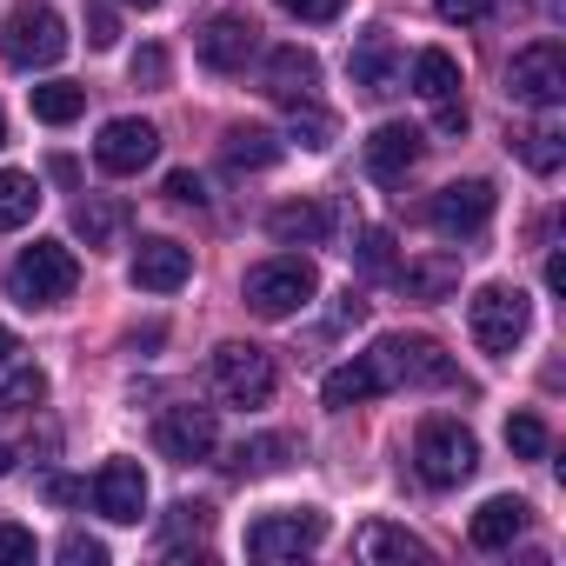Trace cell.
Masks as SVG:
<instances>
[{"label":"cell","instance_id":"1","mask_svg":"<svg viewBox=\"0 0 566 566\" xmlns=\"http://www.w3.org/2000/svg\"><path fill=\"white\" fill-rule=\"evenodd\" d=\"M314 294H321V273L307 253H273V260L247 266V280H240V301L260 321H294Z\"/></svg>","mask_w":566,"mask_h":566},{"label":"cell","instance_id":"2","mask_svg":"<svg viewBox=\"0 0 566 566\" xmlns=\"http://www.w3.org/2000/svg\"><path fill=\"white\" fill-rule=\"evenodd\" d=\"M0 54H8V67H54L67 54V21L48 8V0H14L8 21H0Z\"/></svg>","mask_w":566,"mask_h":566},{"label":"cell","instance_id":"3","mask_svg":"<svg viewBox=\"0 0 566 566\" xmlns=\"http://www.w3.org/2000/svg\"><path fill=\"white\" fill-rule=\"evenodd\" d=\"M74 287H81V260H74V247H61V240H34V247L14 260V273H8V294H14L21 307H61Z\"/></svg>","mask_w":566,"mask_h":566},{"label":"cell","instance_id":"4","mask_svg":"<svg viewBox=\"0 0 566 566\" xmlns=\"http://www.w3.org/2000/svg\"><path fill=\"white\" fill-rule=\"evenodd\" d=\"M526 294L520 287H480L473 301H467V327H473V340H480V354H493V360H506L520 340H526Z\"/></svg>","mask_w":566,"mask_h":566},{"label":"cell","instance_id":"5","mask_svg":"<svg viewBox=\"0 0 566 566\" xmlns=\"http://www.w3.org/2000/svg\"><path fill=\"white\" fill-rule=\"evenodd\" d=\"M207 380H213V394L227 407H266L273 400V360H266V347H247V340L213 347Z\"/></svg>","mask_w":566,"mask_h":566},{"label":"cell","instance_id":"6","mask_svg":"<svg viewBox=\"0 0 566 566\" xmlns=\"http://www.w3.org/2000/svg\"><path fill=\"white\" fill-rule=\"evenodd\" d=\"M367 360L380 367L387 387H453V360L433 340H420V334H387Z\"/></svg>","mask_w":566,"mask_h":566},{"label":"cell","instance_id":"7","mask_svg":"<svg viewBox=\"0 0 566 566\" xmlns=\"http://www.w3.org/2000/svg\"><path fill=\"white\" fill-rule=\"evenodd\" d=\"M413 460H420V480L427 486H460L473 467H480V447L460 420H427L413 433Z\"/></svg>","mask_w":566,"mask_h":566},{"label":"cell","instance_id":"8","mask_svg":"<svg viewBox=\"0 0 566 566\" xmlns=\"http://www.w3.org/2000/svg\"><path fill=\"white\" fill-rule=\"evenodd\" d=\"M506 94H513L520 107H559V101H566V48H559V41L520 48L513 67H506Z\"/></svg>","mask_w":566,"mask_h":566},{"label":"cell","instance_id":"9","mask_svg":"<svg viewBox=\"0 0 566 566\" xmlns=\"http://www.w3.org/2000/svg\"><path fill=\"white\" fill-rule=\"evenodd\" d=\"M321 539H327V513H314V506H301V513H260L247 526V553L253 559H301Z\"/></svg>","mask_w":566,"mask_h":566},{"label":"cell","instance_id":"10","mask_svg":"<svg viewBox=\"0 0 566 566\" xmlns=\"http://www.w3.org/2000/svg\"><path fill=\"white\" fill-rule=\"evenodd\" d=\"M154 154H160V127L154 120H140V114H120V120H107L101 127V140H94V160H101V174H140V167H154Z\"/></svg>","mask_w":566,"mask_h":566},{"label":"cell","instance_id":"11","mask_svg":"<svg viewBox=\"0 0 566 566\" xmlns=\"http://www.w3.org/2000/svg\"><path fill=\"white\" fill-rule=\"evenodd\" d=\"M154 447L167 453V460H180V467H193V460H207L213 447H220V420H213V407H167L160 413V427H154Z\"/></svg>","mask_w":566,"mask_h":566},{"label":"cell","instance_id":"12","mask_svg":"<svg viewBox=\"0 0 566 566\" xmlns=\"http://www.w3.org/2000/svg\"><path fill=\"white\" fill-rule=\"evenodd\" d=\"M193 54H200L213 74H240V67L260 54V28H253L247 14H213V21H200Z\"/></svg>","mask_w":566,"mask_h":566},{"label":"cell","instance_id":"13","mask_svg":"<svg viewBox=\"0 0 566 566\" xmlns=\"http://www.w3.org/2000/svg\"><path fill=\"white\" fill-rule=\"evenodd\" d=\"M427 220H433V233L467 240V233H480V227L493 220V187H486V180H453V187H440V193H433Z\"/></svg>","mask_w":566,"mask_h":566},{"label":"cell","instance_id":"14","mask_svg":"<svg viewBox=\"0 0 566 566\" xmlns=\"http://www.w3.org/2000/svg\"><path fill=\"white\" fill-rule=\"evenodd\" d=\"M134 287L140 294H180L187 287V273H193V253L180 247V240H167V233H154V240H140L134 247Z\"/></svg>","mask_w":566,"mask_h":566},{"label":"cell","instance_id":"15","mask_svg":"<svg viewBox=\"0 0 566 566\" xmlns=\"http://www.w3.org/2000/svg\"><path fill=\"white\" fill-rule=\"evenodd\" d=\"M260 87L280 101V107H301V101H314V87H321V61H314V48H273L266 54V67H260Z\"/></svg>","mask_w":566,"mask_h":566},{"label":"cell","instance_id":"16","mask_svg":"<svg viewBox=\"0 0 566 566\" xmlns=\"http://www.w3.org/2000/svg\"><path fill=\"white\" fill-rule=\"evenodd\" d=\"M94 513H107L114 526H134L147 513V473L134 460H107L94 473Z\"/></svg>","mask_w":566,"mask_h":566},{"label":"cell","instance_id":"17","mask_svg":"<svg viewBox=\"0 0 566 566\" xmlns=\"http://www.w3.org/2000/svg\"><path fill=\"white\" fill-rule=\"evenodd\" d=\"M347 74H354V87H360L367 101L400 94V48H394V34H387V28H374V34L347 54Z\"/></svg>","mask_w":566,"mask_h":566},{"label":"cell","instance_id":"18","mask_svg":"<svg viewBox=\"0 0 566 566\" xmlns=\"http://www.w3.org/2000/svg\"><path fill=\"white\" fill-rule=\"evenodd\" d=\"M420 127H407V120H387V127H374V140H367V174L380 180V187H400L413 167H420Z\"/></svg>","mask_w":566,"mask_h":566},{"label":"cell","instance_id":"19","mask_svg":"<svg viewBox=\"0 0 566 566\" xmlns=\"http://www.w3.org/2000/svg\"><path fill=\"white\" fill-rule=\"evenodd\" d=\"M467 533H473V546H480V553H506V546L526 533V500H513V493H493V500L473 513V526H467Z\"/></svg>","mask_w":566,"mask_h":566},{"label":"cell","instance_id":"20","mask_svg":"<svg viewBox=\"0 0 566 566\" xmlns=\"http://www.w3.org/2000/svg\"><path fill=\"white\" fill-rule=\"evenodd\" d=\"M266 233H273L280 247H321V240H327V207H321V200H287V207L266 213Z\"/></svg>","mask_w":566,"mask_h":566},{"label":"cell","instance_id":"21","mask_svg":"<svg viewBox=\"0 0 566 566\" xmlns=\"http://www.w3.org/2000/svg\"><path fill=\"white\" fill-rule=\"evenodd\" d=\"M354 546H360V559H374V566H407V559H427V539H420V533H407V526H387V520H367Z\"/></svg>","mask_w":566,"mask_h":566},{"label":"cell","instance_id":"22","mask_svg":"<svg viewBox=\"0 0 566 566\" xmlns=\"http://www.w3.org/2000/svg\"><path fill=\"white\" fill-rule=\"evenodd\" d=\"M74 233L101 253V247H120V233H127V207L120 200H101V193H87L81 207H74Z\"/></svg>","mask_w":566,"mask_h":566},{"label":"cell","instance_id":"23","mask_svg":"<svg viewBox=\"0 0 566 566\" xmlns=\"http://www.w3.org/2000/svg\"><path fill=\"white\" fill-rule=\"evenodd\" d=\"M327 407H360V400H374V394H387V380H380V367L360 354V360H347V367H334L327 374Z\"/></svg>","mask_w":566,"mask_h":566},{"label":"cell","instance_id":"24","mask_svg":"<svg viewBox=\"0 0 566 566\" xmlns=\"http://www.w3.org/2000/svg\"><path fill=\"white\" fill-rule=\"evenodd\" d=\"M400 287H407L413 301H440V294H453V287H460V260H453V253L407 260V266H400Z\"/></svg>","mask_w":566,"mask_h":566},{"label":"cell","instance_id":"25","mask_svg":"<svg viewBox=\"0 0 566 566\" xmlns=\"http://www.w3.org/2000/svg\"><path fill=\"white\" fill-rule=\"evenodd\" d=\"M413 94L427 101H460V61L447 48H420L413 54Z\"/></svg>","mask_w":566,"mask_h":566},{"label":"cell","instance_id":"26","mask_svg":"<svg viewBox=\"0 0 566 566\" xmlns=\"http://www.w3.org/2000/svg\"><path fill=\"white\" fill-rule=\"evenodd\" d=\"M220 154H227V167H233V174H260V167H273V160H280V140H273L266 127H227Z\"/></svg>","mask_w":566,"mask_h":566},{"label":"cell","instance_id":"27","mask_svg":"<svg viewBox=\"0 0 566 566\" xmlns=\"http://www.w3.org/2000/svg\"><path fill=\"white\" fill-rule=\"evenodd\" d=\"M34 207H41V180H34V174H21V167H0V233L28 227V220H34Z\"/></svg>","mask_w":566,"mask_h":566},{"label":"cell","instance_id":"28","mask_svg":"<svg viewBox=\"0 0 566 566\" xmlns=\"http://www.w3.org/2000/svg\"><path fill=\"white\" fill-rule=\"evenodd\" d=\"M81 114H87V87H74V81H48V87H34V120L67 127V120H81Z\"/></svg>","mask_w":566,"mask_h":566},{"label":"cell","instance_id":"29","mask_svg":"<svg viewBox=\"0 0 566 566\" xmlns=\"http://www.w3.org/2000/svg\"><path fill=\"white\" fill-rule=\"evenodd\" d=\"M280 460H287V440H280V433H260V440H240L227 467H233L240 480H253V473H273Z\"/></svg>","mask_w":566,"mask_h":566},{"label":"cell","instance_id":"30","mask_svg":"<svg viewBox=\"0 0 566 566\" xmlns=\"http://www.w3.org/2000/svg\"><path fill=\"white\" fill-rule=\"evenodd\" d=\"M48 400V374L41 367H14L8 380H0V413H28Z\"/></svg>","mask_w":566,"mask_h":566},{"label":"cell","instance_id":"31","mask_svg":"<svg viewBox=\"0 0 566 566\" xmlns=\"http://www.w3.org/2000/svg\"><path fill=\"white\" fill-rule=\"evenodd\" d=\"M559 140H566V134H559L553 120H546V127H533V134H520V154H526V167H533V174H553V167L566 160V147H559Z\"/></svg>","mask_w":566,"mask_h":566},{"label":"cell","instance_id":"32","mask_svg":"<svg viewBox=\"0 0 566 566\" xmlns=\"http://www.w3.org/2000/svg\"><path fill=\"white\" fill-rule=\"evenodd\" d=\"M506 447H513L520 460H546L553 433H546V420H539V413H513V420H506Z\"/></svg>","mask_w":566,"mask_h":566},{"label":"cell","instance_id":"33","mask_svg":"<svg viewBox=\"0 0 566 566\" xmlns=\"http://www.w3.org/2000/svg\"><path fill=\"white\" fill-rule=\"evenodd\" d=\"M294 140H301V147H314V154H321V147H334V114H321L314 101H301V107H294Z\"/></svg>","mask_w":566,"mask_h":566},{"label":"cell","instance_id":"34","mask_svg":"<svg viewBox=\"0 0 566 566\" xmlns=\"http://www.w3.org/2000/svg\"><path fill=\"white\" fill-rule=\"evenodd\" d=\"M207 526H213V506H200V500H180V506H174V520H167V546H174V539H187V533L200 539Z\"/></svg>","mask_w":566,"mask_h":566},{"label":"cell","instance_id":"35","mask_svg":"<svg viewBox=\"0 0 566 566\" xmlns=\"http://www.w3.org/2000/svg\"><path fill=\"white\" fill-rule=\"evenodd\" d=\"M360 266H367V273H387V266H394V233H387V227H367V233H360Z\"/></svg>","mask_w":566,"mask_h":566},{"label":"cell","instance_id":"36","mask_svg":"<svg viewBox=\"0 0 566 566\" xmlns=\"http://www.w3.org/2000/svg\"><path fill=\"white\" fill-rule=\"evenodd\" d=\"M340 8H347V0H280V14H294V21H314V28L340 21Z\"/></svg>","mask_w":566,"mask_h":566},{"label":"cell","instance_id":"37","mask_svg":"<svg viewBox=\"0 0 566 566\" xmlns=\"http://www.w3.org/2000/svg\"><path fill=\"white\" fill-rule=\"evenodd\" d=\"M87 41H94V48H114V41H120V21H114L107 0H87Z\"/></svg>","mask_w":566,"mask_h":566},{"label":"cell","instance_id":"38","mask_svg":"<svg viewBox=\"0 0 566 566\" xmlns=\"http://www.w3.org/2000/svg\"><path fill=\"white\" fill-rule=\"evenodd\" d=\"M167 200H174V207H207V187H200V174H193V167L167 174Z\"/></svg>","mask_w":566,"mask_h":566},{"label":"cell","instance_id":"39","mask_svg":"<svg viewBox=\"0 0 566 566\" xmlns=\"http://www.w3.org/2000/svg\"><path fill=\"white\" fill-rule=\"evenodd\" d=\"M61 559H67V566H107V546L87 539V533H67V539H61Z\"/></svg>","mask_w":566,"mask_h":566},{"label":"cell","instance_id":"40","mask_svg":"<svg viewBox=\"0 0 566 566\" xmlns=\"http://www.w3.org/2000/svg\"><path fill=\"white\" fill-rule=\"evenodd\" d=\"M433 8H440V21H453V28H473V21L493 14V0H433Z\"/></svg>","mask_w":566,"mask_h":566},{"label":"cell","instance_id":"41","mask_svg":"<svg viewBox=\"0 0 566 566\" xmlns=\"http://www.w3.org/2000/svg\"><path fill=\"white\" fill-rule=\"evenodd\" d=\"M134 81L140 87H167V48H140L134 54Z\"/></svg>","mask_w":566,"mask_h":566},{"label":"cell","instance_id":"42","mask_svg":"<svg viewBox=\"0 0 566 566\" xmlns=\"http://www.w3.org/2000/svg\"><path fill=\"white\" fill-rule=\"evenodd\" d=\"M14 559H34V533L28 526H0V566H14Z\"/></svg>","mask_w":566,"mask_h":566},{"label":"cell","instance_id":"43","mask_svg":"<svg viewBox=\"0 0 566 566\" xmlns=\"http://www.w3.org/2000/svg\"><path fill=\"white\" fill-rule=\"evenodd\" d=\"M433 107H440V114H433V127L460 140V134H467V107H460V101H433Z\"/></svg>","mask_w":566,"mask_h":566},{"label":"cell","instance_id":"44","mask_svg":"<svg viewBox=\"0 0 566 566\" xmlns=\"http://www.w3.org/2000/svg\"><path fill=\"white\" fill-rule=\"evenodd\" d=\"M48 500H54V506H74V500H87V486H74V480L54 473V480H48Z\"/></svg>","mask_w":566,"mask_h":566},{"label":"cell","instance_id":"45","mask_svg":"<svg viewBox=\"0 0 566 566\" xmlns=\"http://www.w3.org/2000/svg\"><path fill=\"white\" fill-rule=\"evenodd\" d=\"M14 354H21V340H14V327H0V367H8Z\"/></svg>","mask_w":566,"mask_h":566},{"label":"cell","instance_id":"46","mask_svg":"<svg viewBox=\"0 0 566 566\" xmlns=\"http://www.w3.org/2000/svg\"><path fill=\"white\" fill-rule=\"evenodd\" d=\"M14 473V447H0V480H8Z\"/></svg>","mask_w":566,"mask_h":566},{"label":"cell","instance_id":"47","mask_svg":"<svg viewBox=\"0 0 566 566\" xmlns=\"http://www.w3.org/2000/svg\"><path fill=\"white\" fill-rule=\"evenodd\" d=\"M0 147H8V114H0Z\"/></svg>","mask_w":566,"mask_h":566},{"label":"cell","instance_id":"48","mask_svg":"<svg viewBox=\"0 0 566 566\" xmlns=\"http://www.w3.org/2000/svg\"><path fill=\"white\" fill-rule=\"evenodd\" d=\"M127 8H154V0H127Z\"/></svg>","mask_w":566,"mask_h":566}]
</instances>
